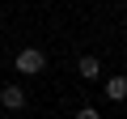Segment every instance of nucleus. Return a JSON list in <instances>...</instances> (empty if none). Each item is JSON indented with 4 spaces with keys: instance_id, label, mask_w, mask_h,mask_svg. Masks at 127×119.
Segmentation results:
<instances>
[{
    "instance_id": "nucleus-1",
    "label": "nucleus",
    "mask_w": 127,
    "mask_h": 119,
    "mask_svg": "<svg viewBox=\"0 0 127 119\" xmlns=\"http://www.w3.org/2000/svg\"><path fill=\"white\" fill-rule=\"evenodd\" d=\"M47 68V55L38 51V47H26L21 55H17V72H26V77H38Z\"/></svg>"
},
{
    "instance_id": "nucleus-5",
    "label": "nucleus",
    "mask_w": 127,
    "mask_h": 119,
    "mask_svg": "<svg viewBox=\"0 0 127 119\" xmlns=\"http://www.w3.org/2000/svg\"><path fill=\"white\" fill-rule=\"evenodd\" d=\"M76 119H102V115H97L93 106H81V111H76Z\"/></svg>"
},
{
    "instance_id": "nucleus-6",
    "label": "nucleus",
    "mask_w": 127,
    "mask_h": 119,
    "mask_svg": "<svg viewBox=\"0 0 127 119\" xmlns=\"http://www.w3.org/2000/svg\"><path fill=\"white\" fill-rule=\"evenodd\" d=\"M123 4H127V0H123Z\"/></svg>"
},
{
    "instance_id": "nucleus-4",
    "label": "nucleus",
    "mask_w": 127,
    "mask_h": 119,
    "mask_svg": "<svg viewBox=\"0 0 127 119\" xmlns=\"http://www.w3.org/2000/svg\"><path fill=\"white\" fill-rule=\"evenodd\" d=\"M106 98H110V102H123V98H127V77H110V81H106Z\"/></svg>"
},
{
    "instance_id": "nucleus-2",
    "label": "nucleus",
    "mask_w": 127,
    "mask_h": 119,
    "mask_svg": "<svg viewBox=\"0 0 127 119\" xmlns=\"http://www.w3.org/2000/svg\"><path fill=\"white\" fill-rule=\"evenodd\" d=\"M0 106H4V111H21L26 106V89L21 85H4V89H0Z\"/></svg>"
},
{
    "instance_id": "nucleus-3",
    "label": "nucleus",
    "mask_w": 127,
    "mask_h": 119,
    "mask_svg": "<svg viewBox=\"0 0 127 119\" xmlns=\"http://www.w3.org/2000/svg\"><path fill=\"white\" fill-rule=\"evenodd\" d=\"M76 72H81L85 81H97V77H102V64H97V55H81V60H76Z\"/></svg>"
}]
</instances>
